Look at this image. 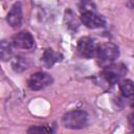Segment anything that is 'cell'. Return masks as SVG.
<instances>
[{
  "instance_id": "1",
  "label": "cell",
  "mask_w": 134,
  "mask_h": 134,
  "mask_svg": "<svg viewBox=\"0 0 134 134\" xmlns=\"http://www.w3.org/2000/svg\"><path fill=\"white\" fill-rule=\"evenodd\" d=\"M62 122L68 129H82L88 124V114L83 110H72L63 115Z\"/></svg>"
},
{
  "instance_id": "2",
  "label": "cell",
  "mask_w": 134,
  "mask_h": 134,
  "mask_svg": "<svg viewBox=\"0 0 134 134\" xmlns=\"http://www.w3.org/2000/svg\"><path fill=\"white\" fill-rule=\"evenodd\" d=\"M119 55V49L118 47L113 43H104L98 46V50L96 53L97 63L100 66H107L112 64L114 60H116Z\"/></svg>"
},
{
  "instance_id": "3",
  "label": "cell",
  "mask_w": 134,
  "mask_h": 134,
  "mask_svg": "<svg viewBox=\"0 0 134 134\" xmlns=\"http://www.w3.org/2000/svg\"><path fill=\"white\" fill-rule=\"evenodd\" d=\"M126 73H127L126 65H124L122 63H114L105 66L102 75L108 84L114 85L120 82V80L126 75Z\"/></svg>"
},
{
  "instance_id": "4",
  "label": "cell",
  "mask_w": 134,
  "mask_h": 134,
  "mask_svg": "<svg viewBox=\"0 0 134 134\" xmlns=\"http://www.w3.org/2000/svg\"><path fill=\"white\" fill-rule=\"evenodd\" d=\"M98 44L96 41L90 37H82L77 41V51L79 53L87 59H92L96 57L98 50Z\"/></svg>"
},
{
  "instance_id": "5",
  "label": "cell",
  "mask_w": 134,
  "mask_h": 134,
  "mask_svg": "<svg viewBox=\"0 0 134 134\" xmlns=\"http://www.w3.org/2000/svg\"><path fill=\"white\" fill-rule=\"evenodd\" d=\"M81 21L85 26L92 29L104 27L106 25L105 17L97 14L95 9H89L83 12L81 15Z\"/></svg>"
},
{
  "instance_id": "6",
  "label": "cell",
  "mask_w": 134,
  "mask_h": 134,
  "mask_svg": "<svg viewBox=\"0 0 134 134\" xmlns=\"http://www.w3.org/2000/svg\"><path fill=\"white\" fill-rule=\"evenodd\" d=\"M52 82L53 80L50 74L43 71H38L29 76L27 81V86L31 90H41L51 85Z\"/></svg>"
},
{
  "instance_id": "7",
  "label": "cell",
  "mask_w": 134,
  "mask_h": 134,
  "mask_svg": "<svg viewBox=\"0 0 134 134\" xmlns=\"http://www.w3.org/2000/svg\"><path fill=\"white\" fill-rule=\"evenodd\" d=\"M12 44L16 48L30 49L35 46V39L28 31H20L13 37Z\"/></svg>"
},
{
  "instance_id": "8",
  "label": "cell",
  "mask_w": 134,
  "mask_h": 134,
  "mask_svg": "<svg viewBox=\"0 0 134 134\" xmlns=\"http://www.w3.org/2000/svg\"><path fill=\"white\" fill-rule=\"evenodd\" d=\"M22 5L21 2H16L9 9L7 16H6V21L8 25H10L14 28L20 27L22 24Z\"/></svg>"
},
{
  "instance_id": "9",
  "label": "cell",
  "mask_w": 134,
  "mask_h": 134,
  "mask_svg": "<svg viewBox=\"0 0 134 134\" xmlns=\"http://www.w3.org/2000/svg\"><path fill=\"white\" fill-rule=\"evenodd\" d=\"M62 59H63V55L60 52H57L53 49L48 48L44 51L41 58V62L46 68H51L55 63L62 61Z\"/></svg>"
},
{
  "instance_id": "10",
  "label": "cell",
  "mask_w": 134,
  "mask_h": 134,
  "mask_svg": "<svg viewBox=\"0 0 134 134\" xmlns=\"http://www.w3.org/2000/svg\"><path fill=\"white\" fill-rule=\"evenodd\" d=\"M31 66V61L28 58H24L21 55L15 57L12 60V68L16 72H23Z\"/></svg>"
},
{
  "instance_id": "11",
  "label": "cell",
  "mask_w": 134,
  "mask_h": 134,
  "mask_svg": "<svg viewBox=\"0 0 134 134\" xmlns=\"http://www.w3.org/2000/svg\"><path fill=\"white\" fill-rule=\"evenodd\" d=\"M119 90L126 97L134 96V82L131 80H122L119 82Z\"/></svg>"
},
{
  "instance_id": "12",
  "label": "cell",
  "mask_w": 134,
  "mask_h": 134,
  "mask_svg": "<svg viewBox=\"0 0 134 134\" xmlns=\"http://www.w3.org/2000/svg\"><path fill=\"white\" fill-rule=\"evenodd\" d=\"M12 43H8L5 40L1 41V45H0V54H1V59L2 61H7L10 58L12 54Z\"/></svg>"
},
{
  "instance_id": "13",
  "label": "cell",
  "mask_w": 134,
  "mask_h": 134,
  "mask_svg": "<svg viewBox=\"0 0 134 134\" xmlns=\"http://www.w3.org/2000/svg\"><path fill=\"white\" fill-rule=\"evenodd\" d=\"M27 132L28 133H52L53 130L51 129V127H47V126H36L28 129Z\"/></svg>"
},
{
  "instance_id": "14",
  "label": "cell",
  "mask_w": 134,
  "mask_h": 134,
  "mask_svg": "<svg viewBox=\"0 0 134 134\" xmlns=\"http://www.w3.org/2000/svg\"><path fill=\"white\" fill-rule=\"evenodd\" d=\"M128 122L132 128H134V113H131L128 116Z\"/></svg>"
},
{
  "instance_id": "15",
  "label": "cell",
  "mask_w": 134,
  "mask_h": 134,
  "mask_svg": "<svg viewBox=\"0 0 134 134\" xmlns=\"http://www.w3.org/2000/svg\"><path fill=\"white\" fill-rule=\"evenodd\" d=\"M128 6L132 9H134V0H129L128 1Z\"/></svg>"
},
{
  "instance_id": "16",
  "label": "cell",
  "mask_w": 134,
  "mask_h": 134,
  "mask_svg": "<svg viewBox=\"0 0 134 134\" xmlns=\"http://www.w3.org/2000/svg\"><path fill=\"white\" fill-rule=\"evenodd\" d=\"M130 105H131V107L134 109V96H132V99H131V103H130Z\"/></svg>"
}]
</instances>
